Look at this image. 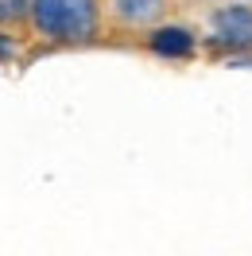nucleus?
I'll return each instance as SVG.
<instances>
[{
	"label": "nucleus",
	"mask_w": 252,
	"mask_h": 256,
	"mask_svg": "<svg viewBox=\"0 0 252 256\" xmlns=\"http://www.w3.org/2000/svg\"><path fill=\"white\" fill-rule=\"evenodd\" d=\"M32 32L54 47H86L101 35V0H32Z\"/></svg>",
	"instance_id": "nucleus-1"
},
{
	"label": "nucleus",
	"mask_w": 252,
	"mask_h": 256,
	"mask_svg": "<svg viewBox=\"0 0 252 256\" xmlns=\"http://www.w3.org/2000/svg\"><path fill=\"white\" fill-rule=\"evenodd\" d=\"M148 50L159 54V58H190L194 50H198V35L182 28V24H159L148 32Z\"/></svg>",
	"instance_id": "nucleus-4"
},
{
	"label": "nucleus",
	"mask_w": 252,
	"mask_h": 256,
	"mask_svg": "<svg viewBox=\"0 0 252 256\" xmlns=\"http://www.w3.org/2000/svg\"><path fill=\"white\" fill-rule=\"evenodd\" d=\"M32 16V0H0V28H16Z\"/></svg>",
	"instance_id": "nucleus-5"
},
{
	"label": "nucleus",
	"mask_w": 252,
	"mask_h": 256,
	"mask_svg": "<svg viewBox=\"0 0 252 256\" xmlns=\"http://www.w3.org/2000/svg\"><path fill=\"white\" fill-rule=\"evenodd\" d=\"M248 4H252V0H248Z\"/></svg>",
	"instance_id": "nucleus-6"
},
{
	"label": "nucleus",
	"mask_w": 252,
	"mask_h": 256,
	"mask_svg": "<svg viewBox=\"0 0 252 256\" xmlns=\"http://www.w3.org/2000/svg\"><path fill=\"white\" fill-rule=\"evenodd\" d=\"M210 43L229 54L252 50V4L248 0H229L210 16Z\"/></svg>",
	"instance_id": "nucleus-3"
},
{
	"label": "nucleus",
	"mask_w": 252,
	"mask_h": 256,
	"mask_svg": "<svg viewBox=\"0 0 252 256\" xmlns=\"http://www.w3.org/2000/svg\"><path fill=\"white\" fill-rule=\"evenodd\" d=\"M105 24L124 35H148L152 28L167 24L174 12V0H101Z\"/></svg>",
	"instance_id": "nucleus-2"
}]
</instances>
